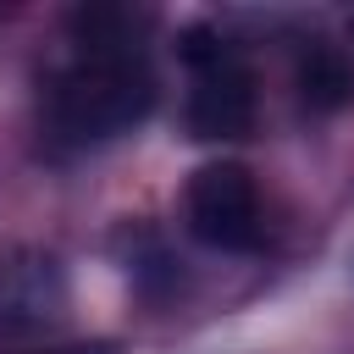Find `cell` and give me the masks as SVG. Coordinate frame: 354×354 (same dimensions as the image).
Returning <instances> with one entry per match:
<instances>
[{"mask_svg": "<svg viewBox=\"0 0 354 354\" xmlns=\"http://www.w3.org/2000/svg\"><path fill=\"white\" fill-rule=\"evenodd\" d=\"M183 221L205 249L254 254L266 243V205L254 171L243 160H205L183 188Z\"/></svg>", "mask_w": 354, "mask_h": 354, "instance_id": "obj_3", "label": "cell"}, {"mask_svg": "<svg viewBox=\"0 0 354 354\" xmlns=\"http://www.w3.org/2000/svg\"><path fill=\"white\" fill-rule=\"evenodd\" d=\"M28 354H122L111 337H83V343H50V348H28Z\"/></svg>", "mask_w": 354, "mask_h": 354, "instance_id": "obj_6", "label": "cell"}, {"mask_svg": "<svg viewBox=\"0 0 354 354\" xmlns=\"http://www.w3.org/2000/svg\"><path fill=\"white\" fill-rule=\"evenodd\" d=\"M144 17L127 6H83L72 17V61L44 88V133L61 149H88L133 133L155 105V72L138 44Z\"/></svg>", "mask_w": 354, "mask_h": 354, "instance_id": "obj_1", "label": "cell"}, {"mask_svg": "<svg viewBox=\"0 0 354 354\" xmlns=\"http://www.w3.org/2000/svg\"><path fill=\"white\" fill-rule=\"evenodd\" d=\"M293 88H299L304 111H315V116L343 111V105L354 100V61H348V50H337V44H326V39H310V44L299 50Z\"/></svg>", "mask_w": 354, "mask_h": 354, "instance_id": "obj_5", "label": "cell"}, {"mask_svg": "<svg viewBox=\"0 0 354 354\" xmlns=\"http://www.w3.org/2000/svg\"><path fill=\"white\" fill-rule=\"evenodd\" d=\"M348 39H354V17H348Z\"/></svg>", "mask_w": 354, "mask_h": 354, "instance_id": "obj_7", "label": "cell"}, {"mask_svg": "<svg viewBox=\"0 0 354 354\" xmlns=\"http://www.w3.org/2000/svg\"><path fill=\"white\" fill-rule=\"evenodd\" d=\"M177 55L188 66V133L205 144H232L254 133V72L243 61V44L216 28V22H194L177 39Z\"/></svg>", "mask_w": 354, "mask_h": 354, "instance_id": "obj_2", "label": "cell"}, {"mask_svg": "<svg viewBox=\"0 0 354 354\" xmlns=\"http://www.w3.org/2000/svg\"><path fill=\"white\" fill-rule=\"evenodd\" d=\"M66 315V271L39 243L0 249V332H44Z\"/></svg>", "mask_w": 354, "mask_h": 354, "instance_id": "obj_4", "label": "cell"}]
</instances>
